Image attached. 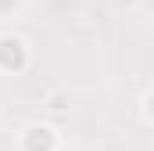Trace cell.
<instances>
[{
	"mask_svg": "<svg viewBox=\"0 0 154 151\" xmlns=\"http://www.w3.org/2000/svg\"><path fill=\"white\" fill-rule=\"evenodd\" d=\"M22 7V0H0V18H7L11 11H18Z\"/></svg>",
	"mask_w": 154,
	"mask_h": 151,
	"instance_id": "4",
	"label": "cell"
},
{
	"mask_svg": "<svg viewBox=\"0 0 154 151\" xmlns=\"http://www.w3.org/2000/svg\"><path fill=\"white\" fill-rule=\"evenodd\" d=\"M61 148V137L54 126H43V122H32L25 126L22 133V151H57Z\"/></svg>",
	"mask_w": 154,
	"mask_h": 151,
	"instance_id": "2",
	"label": "cell"
},
{
	"mask_svg": "<svg viewBox=\"0 0 154 151\" xmlns=\"http://www.w3.org/2000/svg\"><path fill=\"white\" fill-rule=\"evenodd\" d=\"M29 65V43L22 36H0V72H22Z\"/></svg>",
	"mask_w": 154,
	"mask_h": 151,
	"instance_id": "1",
	"label": "cell"
},
{
	"mask_svg": "<svg viewBox=\"0 0 154 151\" xmlns=\"http://www.w3.org/2000/svg\"><path fill=\"white\" fill-rule=\"evenodd\" d=\"M143 119H147V122L154 126V90L147 94V97H143Z\"/></svg>",
	"mask_w": 154,
	"mask_h": 151,
	"instance_id": "3",
	"label": "cell"
}]
</instances>
